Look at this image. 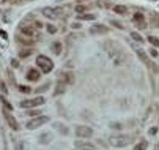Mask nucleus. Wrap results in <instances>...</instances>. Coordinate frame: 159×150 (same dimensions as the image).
<instances>
[{"mask_svg":"<svg viewBox=\"0 0 159 150\" xmlns=\"http://www.w3.org/2000/svg\"><path fill=\"white\" fill-rule=\"evenodd\" d=\"M65 87H66V84L65 82H58L57 84V87H55V92H54V95H61V93L65 92Z\"/></svg>","mask_w":159,"mask_h":150,"instance_id":"obj_15","label":"nucleus"},{"mask_svg":"<svg viewBox=\"0 0 159 150\" xmlns=\"http://www.w3.org/2000/svg\"><path fill=\"white\" fill-rule=\"evenodd\" d=\"M156 133H158V128H150L148 134H151V136H153V134H156Z\"/></svg>","mask_w":159,"mask_h":150,"instance_id":"obj_32","label":"nucleus"},{"mask_svg":"<svg viewBox=\"0 0 159 150\" xmlns=\"http://www.w3.org/2000/svg\"><path fill=\"white\" fill-rule=\"evenodd\" d=\"M48 122H49V117L48 115H41V117H35V119L28 120L25 126H27L28 130H36V128L43 126L44 123H48Z\"/></svg>","mask_w":159,"mask_h":150,"instance_id":"obj_4","label":"nucleus"},{"mask_svg":"<svg viewBox=\"0 0 159 150\" xmlns=\"http://www.w3.org/2000/svg\"><path fill=\"white\" fill-rule=\"evenodd\" d=\"M131 38H134V40H135V41H139V43H142V41H143V38L140 37L137 32H131Z\"/></svg>","mask_w":159,"mask_h":150,"instance_id":"obj_22","label":"nucleus"},{"mask_svg":"<svg viewBox=\"0 0 159 150\" xmlns=\"http://www.w3.org/2000/svg\"><path fill=\"white\" fill-rule=\"evenodd\" d=\"M52 142V133H43L40 136V144H51Z\"/></svg>","mask_w":159,"mask_h":150,"instance_id":"obj_12","label":"nucleus"},{"mask_svg":"<svg viewBox=\"0 0 159 150\" xmlns=\"http://www.w3.org/2000/svg\"><path fill=\"white\" fill-rule=\"evenodd\" d=\"M0 101L3 103V106H5V108H7V109H8V111H11V109H13V108H11V104H10V103H8V101H7V100H5V98H3V96H0Z\"/></svg>","mask_w":159,"mask_h":150,"instance_id":"obj_25","label":"nucleus"},{"mask_svg":"<svg viewBox=\"0 0 159 150\" xmlns=\"http://www.w3.org/2000/svg\"><path fill=\"white\" fill-rule=\"evenodd\" d=\"M0 90H2V92H5V95H7V93H8V90H7V85H5L3 82H0Z\"/></svg>","mask_w":159,"mask_h":150,"instance_id":"obj_28","label":"nucleus"},{"mask_svg":"<svg viewBox=\"0 0 159 150\" xmlns=\"http://www.w3.org/2000/svg\"><path fill=\"white\" fill-rule=\"evenodd\" d=\"M43 14L46 17H49V19H57V17L60 16V10H58V8L46 7V8H43Z\"/></svg>","mask_w":159,"mask_h":150,"instance_id":"obj_8","label":"nucleus"},{"mask_svg":"<svg viewBox=\"0 0 159 150\" xmlns=\"http://www.w3.org/2000/svg\"><path fill=\"white\" fill-rule=\"evenodd\" d=\"M22 149H24V144H22V142H17L16 144V150H22Z\"/></svg>","mask_w":159,"mask_h":150,"instance_id":"obj_33","label":"nucleus"},{"mask_svg":"<svg viewBox=\"0 0 159 150\" xmlns=\"http://www.w3.org/2000/svg\"><path fill=\"white\" fill-rule=\"evenodd\" d=\"M71 27H73V29H80V27H82V25H80V24H79V22H74V24H73V25H71Z\"/></svg>","mask_w":159,"mask_h":150,"instance_id":"obj_39","label":"nucleus"},{"mask_svg":"<svg viewBox=\"0 0 159 150\" xmlns=\"http://www.w3.org/2000/svg\"><path fill=\"white\" fill-rule=\"evenodd\" d=\"M54 126H55V130H58V133H60V134H63V136H66V134L69 133V130H68V128L63 125V123H58V122H57Z\"/></svg>","mask_w":159,"mask_h":150,"instance_id":"obj_13","label":"nucleus"},{"mask_svg":"<svg viewBox=\"0 0 159 150\" xmlns=\"http://www.w3.org/2000/svg\"><path fill=\"white\" fill-rule=\"evenodd\" d=\"M51 48H52V52L58 55V54L61 52V43H60V41H57V43H52Z\"/></svg>","mask_w":159,"mask_h":150,"instance_id":"obj_16","label":"nucleus"},{"mask_svg":"<svg viewBox=\"0 0 159 150\" xmlns=\"http://www.w3.org/2000/svg\"><path fill=\"white\" fill-rule=\"evenodd\" d=\"M110 144L113 147H126L131 144V136H128V134H113V136H110Z\"/></svg>","mask_w":159,"mask_h":150,"instance_id":"obj_2","label":"nucleus"},{"mask_svg":"<svg viewBox=\"0 0 159 150\" xmlns=\"http://www.w3.org/2000/svg\"><path fill=\"white\" fill-rule=\"evenodd\" d=\"M150 54H151L153 57H158V51H156V49H151V51H150Z\"/></svg>","mask_w":159,"mask_h":150,"instance_id":"obj_38","label":"nucleus"},{"mask_svg":"<svg viewBox=\"0 0 159 150\" xmlns=\"http://www.w3.org/2000/svg\"><path fill=\"white\" fill-rule=\"evenodd\" d=\"M113 11L118 13V14H126V13H128V8L123 7V5H117V7H113Z\"/></svg>","mask_w":159,"mask_h":150,"instance_id":"obj_17","label":"nucleus"},{"mask_svg":"<svg viewBox=\"0 0 159 150\" xmlns=\"http://www.w3.org/2000/svg\"><path fill=\"white\" fill-rule=\"evenodd\" d=\"M28 54H32V51H28V49H25V51L20 52V57H27Z\"/></svg>","mask_w":159,"mask_h":150,"instance_id":"obj_29","label":"nucleus"},{"mask_svg":"<svg viewBox=\"0 0 159 150\" xmlns=\"http://www.w3.org/2000/svg\"><path fill=\"white\" fill-rule=\"evenodd\" d=\"M148 41L151 43L153 46H156V48H159V40L158 38H154V37H148Z\"/></svg>","mask_w":159,"mask_h":150,"instance_id":"obj_24","label":"nucleus"},{"mask_svg":"<svg viewBox=\"0 0 159 150\" xmlns=\"http://www.w3.org/2000/svg\"><path fill=\"white\" fill-rule=\"evenodd\" d=\"M11 65H13L14 68H16V66H19V63H17V60H16V58H13V60H11Z\"/></svg>","mask_w":159,"mask_h":150,"instance_id":"obj_37","label":"nucleus"},{"mask_svg":"<svg viewBox=\"0 0 159 150\" xmlns=\"http://www.w3.org/2000/svg\"><path fill=\"white\" fill-rule=\"evenodd\" d=\"M146 147H148V142H146V141H142V142H139L134 147V150H145Z\"/></svg>","mask_w":159,"mask_h":150,"instance_id":"obj_19","label":"nucleus"},{"mask_svg":"<svg viewBox=\"0 0 159 150\" xmlns=\"http://www.w3.org/2000/svg\"><path fill=\"white\" fill-rule=\"evenodd\" d=\"M19 92H22V93H30L32 89L28 87V85H19Z\"/></svg>","mask_w":159,"mask_h":150,"instance_id":"obj_23","label":"nucleus"},{"mask_svg":"<svg viewBox=\"0 0 159 150\" xmlns=\"http://www.w3.org/2000/svg\"><path fill=\"white\" fill-rule=\"evenodd\" d=\"M3 115H5V120H7V123H8V126H11V130H19V123H17V120L14 119V115L10 112V111H5V108H3Z\"/></svg>","mask_w":159,"mask_h":150,"instance_id":"obj_7","label":"nucleus"},{"mask_svg":"<svg viewBox=\"0 0 159 150\" xmlns=\"http://www.w3.org/2000/svg\"><path fill=\"white\" fill-rule=\"evenodd\" d=\"M76 147L80 150H96V147L90 142H85V141H76Z\"/></svg>","mask_w":159,"mask_h":150,"instance_id":"obj_9","label":"nucleus"},{"mask_svg":"<svg viewBox=\"0 0 159 150\" xmlns=\"http://www.w3.org/2000/svg\"><path fill=\"white\" fill-rule=\"evenodd\" d=\"M90 33H93V35H98V33H107V29H106L104 25H101V24H96V25H93V27L90 29Z\"/></svg>","mask_w":159,"mask_h":150,"instance_id":"obj_10","label":"nucleus"},{"mask_svg":"<svg viewBox=\"0 0 159 150\" xmlns=\"http://www.w3.org/2000/svg\"><path fill=\"white\" fill-rule=\"evenodd\" d=\"M48 32L54 35L55 32H57V27H55V25H52V24H49V25H48Z\"/></svg>","mask_w":159,"mask_h":150,"instance_id":"obj_26","label":"nucleus"},{"mask_svg":"<svg viewBox=\"0 0 159 150\" xmlns=\"http://www.w3.org/2000/svg\"><path fill=\"white\" fill-rule=\"evenodd\" d=\"M19 41L20 43H25V44H30L32 43V40H24V38H19Z\"/></svg>","mask_w":159,"mask_h":150,"instance_id":"obj_34","label":"nucleus"},{"mask_svg":"<svg viewBox=\"0 0 159 150\" xmlns=\"http://www.w3.org/2000/svg\"><path fill=\"white\" fill-rule=\"evenodd\" d=\"M135 24H137V27H139V29H145V27H146L145 21H143V22H135Z\"/></svg>","mask_w":159,"mask_h":150,"instance_id":"obj_30","label":"nucleus"},{"mask_svg":"<svg viewBox=\"0 0 159 150\" xmlns=\"http://www.w3.org/2000/svg\"><path fill=\"white\" fill-rule=\"evenodd\" d=\"M41 104H44L43 96H36L33 100H22L20 101V108H35V106H41Z\"/></svg>","mask_w":159,"mask_h":150,"instance_id":"obj_5","label":"nucleus"},{"mask_svg":"<svg viewBox=\"0 0 159 150\" xmlns=\"http://www.w3.org/2000/svg\"><path fill=\"white\" fill-rule=\"evenodd\" d=\"M36 65L40 70H43V73H51L52 68H54V63L49 57L46 55H38L36 57Z\"/></svg>","mask_w":159,"mask_h":150,"instance_id":"obj_3","label":"nucleus"},{"mask_svg":"<svg viewBox=\"0 0 159 150\" xmlns=\"http://www.w3.org/2000/svg\"><path fill=\"white\" fill-rule=\"evenodd\" d=\"M20 32L28 35V37H35V30L32 27H27V25H20Z\"/></svg>","mask_w":159,"mask_h":150,"instance_id":"obj_14","label":"nucleus"},{"mask_svg":"<svg viewBox=\"0 0 159 150\" xmlns=\"http://www.w3.org/2000/svg\"><path fill=\"white\" fill-rule=\"evenodd\" d=\"M135 52H137V54H139V57L142 58V60L145 62V63H148V60H146V55H145V52H143L142 49H135Z\"/></svg>","mask_w":159,"mask_h":150,"instance_id":"obj_21","label":"nucleus"},{"mask_svg":"<svg viewBox=\"0 0 159 150\" xmlns=\"http://www.w3.org/2000/svg\"><path fill=\"white\" fill-rule=\"evenodd\" d=\"M40 76H41L40 71L35 70V68H30V70H28V73H27V79H28V81H38Z\"/></svg>","mask_w":159,"mask_h":150,"instance_id":"obj_11","label":"nucleus"},{"mask_svg":"<svg viewBox=\"0 0 159 150\" xmlns=\"http://www.w3.org/2000/svg\"><path fill=\"white\" fill-rule=\"evenodd\" d=\"M132 19H134V22H143V14L142 13H135Z\"/></svg>","mask_w":159,"mask_h":150,"instance_id":"obj_20","label":"nucleus"},{"mask_svg":"<svg viewBox=\"0 0 159 150\" xmlns=\"http://www.w3.org/2000/svg\"><path fill=\"white\" fill-rule=\"evenodd\" d=\"M76 134H77L80 139H87V137H92L93 136V130L90 128V126L80 125V126H77V128H76Z\"/></svg>","mask_w":159,"mask_h":150,"instance_id":"obj_6","label":"nucleus"},{"mask_svg":"<svg viewBox=\"0 0 159 150\" xmlns=\"http://www.w3.org/2000/svg\"><path fill=\"white\" fill-rule=\"evenodd\" d=\"M0 35H2V37H3V38H7V37H8V35H7V32H3V30L0 32Z\"/></svg>","mask_w":159,"mask_h":150,"instance_id":"obj_40","label":"nucleus"},{"mask_svg":"<svg viewBox=\"0 0 159 150\" xmlns=\"http://www.w3.org/2000/svg\"><path fill=\"white\" fill-rule=\"evenodd\" d=\"M106 49H107V54L110 55V58L113 60L115 65H123L126 62V55L121 52V49L118 46H115L113 43H107L106 44Z\"/></svg>","mask_w":159,"mask_h":150,"instance_id":"obj_1","label":"nucleus"},{"mask_svg":"<svg viewBox=\"0 0 159 150\" xmlns=\"http://www.w3.org/2000/svg\"><path fill=\"white\" fill-rule=\"evenodd\" d=\"M95 14H79V19L80 21H93L95 19Z\"/></svg>","mask_w":159,"mask_h":150,"instance_id":"obj_18","label":"nucleus"},{"mask_svg":"<svg viewBox=\"0 0 159 150\" xmlns=\"http://www.w3.org/2000/svg\"><path fill=\"white\" fill-rule=\"evenodd\" d=\"M110 22H112V24H113V25H115V27H118V29H123V25L120 24V22H115V21H110Z\"/></svg>","mask_w":159,"mask_h":150,"instance_id":"obj_35","label":"nucleus"},{"mask_svg":"<svg viewBox=\"0 0 159 150\" xmlns=\"http://www.w3.org/2000/svg\"><path fill=\"white\" fill-rule=\"evenodd\" d=\"M110 128H121L120 123H110Z\"/></svg>","mask_w":159,"mask_h":150,"instance_id":"obj_36","label":"nucleus"},{"mask_svg":"<svg viewBox=\"0 0 159 150\" xmlns=\"http://www.w3.org/2000/svg\"><path fill=\"white\" fill-rule=\"evenodd\" d=\"M28 115H32V117H35V115H38V114H40V112H38V111H28Z\"/></svg>","mask_w":159,"mask_h":150,"instance_id":"obj_31","label":"nucleus"},{"mask_svg":"<svg viewBox=\"0 0 159 150\" xmlns=\"http://www.w3.org/2000/svg\"><path fill=\"white\" fill-rule=\"evenodd\" d=\"M85 10H87V8H85L84 5H77V7H76V11H77V13H84Z\"/></svg>","mask_w":159,"mask_h":150,"instance_id":"obj_27","label":"nucleus"}]
</instances>
